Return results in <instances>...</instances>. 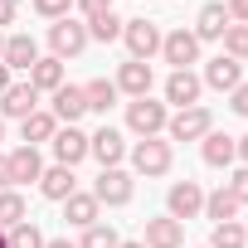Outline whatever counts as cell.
Wrapping results in <instances>:
<instances>
[{"mask_svg": "<svg viewBox=\"0 0 248 248\" xmlns=\"http://www.w3.org/2000/svg\"><path fill=\"white\" fill-rule=\"evenodd\" d=\"M166 122H170L166 102H151V97H132V102H127V127H132L137 137H156Z\"/></svg>", "mask_w": 248, "mask_h": 248, "instance_id": "obj_1", "label": "cell"}, {"mask_svg": "<svg viewBox=\"0 0 248 248\" xmlns=\"http://www.w3.org/2000/svg\"><path fill=\"white\" fill-rule=\"evenodd\" d=\"M166 127H170V141H200V137H209L214 132V122H209V107H180L170 122H166Z\"/></svg>", "mask_w": 248, "mask_h": 248, "instance_id": "obj_2", "label": "cell"}, {"mask_svg": "<svg viewBox=\"0 0 248 248\" xmlns=\"http://www.w3.org/2000/svg\"><path fill=\"white\" fill-rule=\"evenodd\" d=\"M49 44H54V59H73L88 49V25L78 20H54L49 25Z\"/></svg>", "mask_w": 248, "mask_h": 248, "instance_id": "obj_3", "label": "cell"}, {"mask_svg": "<svg viewBox=\"0 0 248 248\" xmlns=\"http://www.w3.org/2000/svg\"><path fill=\"white\" fill-rule=\"evenodd\" d=\"M132 166L141 175H166L170 170V141H156V137H141L132 146Z\"/></svg>", "mask_w": 248, "mask_h": 248, "instance_id": "obj_4", "label": "cell"}, {"mask_svg": "<svg viewBox=\"0 0 248 248\" xmlns=\"http://www.w3.org/2000/svg\"><path fill=\"white\" fill-rule=\"evenodd\" d=\"M122 39H127L132 59H141V63L161 49V30H156L151 20H127V25H122Z\"/></svg>", "mask_w": 248, "mask_h": 248, "instance_id": "obj_5", "label": "cell"}, {"mask_svg": "<svg viewBox=\"0 0 248 248\" xmlns=\"http://www.w3.org/2000/svg\"><path fill=\"white\" fill-rule=\"evenodd\" d=\"M88 156H97L102 170H112V166H122V156H127V141H122L117 127H102V132L88 137Z\"/></svg>", "mask_w": 248, "mask_h": 248, "instance_id": "obj_6", "label": "cell"}, {"mask_svg": "<svg viewBox=\"0 0 248 248\" xmlns=\"http://www.w3.org/2000/svg\"><path fill=\"white\" fill-rule=\"evenodd\" d=\"M166 204H170V219H195L200 209H204V190L195 185V180H175L170 185V195H166Z\"/></svg>", "mask_w": 248, "mask_h": 248, "instance_id": "obj_7", "label": "cell"}, {"mask_svg": "<svg viewBox=\"0 0 248 248\" xmlns=\"http://www.w3.org/2000/svg\"><path fill=\"white\" fill-rule=\"evenodd\" d=\"M161 54H166V63L190 68V63L200 59V39H195L190 30H170V34H161Z\"/></svg>", "mask_w": 248, "mask_h": 248, "instance_id": "obj_8", "label": "cell"}, {"mask_svg": "<svg viewBox=\"0 0 248 248\" xmlns=\"http://www.w3.org/2000/svg\"><path fill=\"white\" fill-rule=\"evenodd\" d=\"M93 200H97V204H127V200H132V175L117 170V166L102 170L97 185H93Z\"/></svg>", "mask_w": 248, "mask_h": 248, "instance_id": "obj_9", "label": "cell"}, {"mask_svg": "<svg viewBox=\"0 0 248 248\" xmlns=\"http://www.w3.org/2000/svg\"><path fill=\"white\" fill-rule=\"evenodd\" d=\"M204 83H209V88H219V93H233V88L243 83V63H238V59H229V54H219V59H209V63H204Z\"/></svg>", "mask_w": 248, "mask_h": 248, "instance_id": "obj_10", "label": "cell"}, {"mask_svg": "<svg viewBox=\"0 0 248 248\" xmlns=\"http://www.w3.org/2000/svg\"><path fill=\"white\" fill-rule=\"evenodd\" d=\"M0 112H5V117H30V112H39V93L30 88V83H10L5 93H0Z\"/></svg>", "mask_w": 248, "mask_h": 248, "instance_id": "obj_11", "label": "cell"}, {"mask_svg": "<svg viewBox=\"0 0 248 248\" xmlns=\"http://www.w3.org/2000/svg\"><path fill=\"white\" fill-rule=\"evenodd\" d=\"M200 88H204V83H200L190 68H175V73L166 78V102H175V107H195V102H200Z\"/></svg>", "mask_w": 248, "mask_h": 248, "instance_id": "obj_12", "label": "cell"}, {"mask_svg": "<svg viewBox=\"0 0 248 248\" xmlns=\"http://www.w3.org/2000/svg\"><path fill=\"white\" fill-rule=\"evenodd\" d=\"M5 161H10V185H30V180H39V175H44V161H39V151H34V146H15Z\"/></svg>", "mask_w": 248, "mask_h": 248, "instance_id": "obj_13", "label": "cell"}, {"mask_svg": "<svg viewBox=\"0 0 248 248\" xmlns=\"http://www.w3.org/2000/svg\"><path fill=\"white\" fill-rule=\"evenodd\" d=\"M0 63H5L10 73H15V68H34V63H39V44H34L30 34H10V39H5V54H0Z\"/></svg>", "mask_w": 248, "mask_h": 248, "instance_id": "obj_14", "label": "cell"}, {"mask_svg": "<svg viewBox=\"0 0 248 248\" xmlns=\"http://www.w3.org/2000/svg\"><path fill=\"white\" fill-rule=\"evenodd\" d=\"M54 156H59V166H78L83 156H88V137L78 132V127H63V132H54Z\"/></svg>", "mask_w": 248, "mask_h": 248, "instance_id": "obj_15", "label": "cell"}, {"mask_svg": "<svg viewBox=\"0 0 248 248\" xmlns=\"http://www.w3.org/2000/svg\"><path fill=\"white\" fill-rule=\"evenodd\" d=\"M185 243V224L180 219H146V248H180Z\"/></svg>", "mask_w": 248, "mask_h": 248, "instance_id": "obj_16", "label": "cell"}, {"mask_svg": "<svg viewBox=\"0 0 248 248\" xmlns=\"http://www.w3.org/2000/svg\"><path fill=\"white\" fill-rule=\"evenodd\" d=\"M229 25H233V20H229V10L219 5V0H209V5L200 10V20H195V30H190V34H195V39H224V30H229Z\"/></svg>", "mask_w": 248, "mask_h": 248, "instance_id": "obj_17", "label": "cell"}, {"mask_svg": "<svg viewBox=\"0 0 248 248\" xmlns=\"http://www.w3.org/2000/svg\"><path fill=\"white\" fill-rule=\"evenodd\" d=\"M88 112V97H83V88H73V83H63L59 93H54V122H68V127H73V122Z\"/></svg>", "mask_w": 248, "mask_h": 248, "instance_id": "obj_18", "label": "cell"}, {"mask_svg": "<svg viewBox=\"0 0 248 248\" xmlns=\"http://www.w3.org/2000/svg\"><path fill=\"white\" fill-rule=\"evenodd\" d=\"M117 93H132V97H146V93H151V63H141V59L122 63V73H117Z\"/></svg>", "mask_w": 248, "mask_h": 248, "instance_id": "obj_19", "label": "cell"}, {"mask_svg": "<svg viewBox=\"0 0 248 248\" xmlns=\"http://www.w3.org/2000/svg\"><path fill=\"white\" fill-rule=\"evenodd\" d=\"M30 88L34 93H59L63 88V59H39L30 68Z\"/></svg>", "mask_w": 248, "mask_h": 248, "instance_id": "obj_20", "label": "cell"}, {"mask_svg": "<svg viewBox=\"0 0 248 248\" xmlns=\"http://www.w3.org/2000/svg\"><path fill=\"white\" fill-rule=\"evenodd\" d=\"M63 219H68L73 229H93V224H97V200H93V195H78V190H73V195L63 200Z\"/></svg>", "mask_w": 248, "mask_h": 248, "instance_id": "obj_21", "label": "cell"}, {"mask_svg": "<svg viewBox=\"0 0 248 248\" xmlns=\"http://www.w3.org/2000/svg\"><path fill=\"white\" fill-rule=\"evenodd\" d=\"M238 156V137H229V132H209L204 137V166H229Z\"/></svg>", "mask_w": 248, "mask_h": 248, "instance_id": "obj_22", "label": "cell"}, {"mask_svg": "<svg viewBox=\"0 0 248 248\" xmlns=\"http://www.w3.org/2000/svg\"><path fill=\"white\" fill-rule=\"evenodd\" d=\"M39 190H44V200H59V204H63V200L73 195V170H68V166L44 170V175H39Z\"/></svg>", "mask_w": 248, "mask_h": 248, "instance_id": "obj_23", "label": "cell"}, {"mask_svg": "<svg viewBox=\"0 0 248 248\" xmlns=\"http://www.w3.org/2000/svg\"><path fill=\"white\" fill-rule=\"evenodd\" d=\"M83 97H88V112H112V102H117V83H107V78H93V83H83Z\"/></svg>", "mask_w": 248, "mask_h": 248, "instance_id": "obj_24", "label": "cell"}, {"mask_svg": "<svg viewBox=\"0 0 248 248\" xmlns=\"http://www.w3.org/2000/svg\"><path fill=\"white\" fill-rule=\"evenodd\" d=\"M20 127H25V146H34V141H54L59 122H54V112H30Z\"/></svg>", "mask_w": 248, "mask_h": 248, "instance_id": "obj_25", "label": "cell"}, {"mask_svg": "<svg viewBox=\"0 0 248 248\" xmlns=\"http://www.w3.org/2000/svg\"><path fill=\"white\" fill-rule=\"evenodd\" d=\"M122 25H127V20H117L112 10H102V15H93V20H88V39L112 44V39H122Z\"/></svg>", "mask_w": 248, "mask_h": 248, "instance_id": "obj_26", "label": "cell"}, {"mask_svg": "<svg viewBox=\"0 0 248 248\" xmlns=\"http://www.w3.org/2000/svg\"><path fill=\"white\" fill-rule=\"evenodd\" d=\"M204 214H209L214 224H229V219L238 214V200H233L229 190H214V195H204Z\"/></svg>", "mask_w": 248, "mask_h": 248, "instance_id": "obj_27", "label": "cell"}, {"mask_svg": "<svg viewBox=\"0 0 248 248\" xmlns=\"http://www.w3.org/2000/svg\"><path fill=\"white\" fill-rule=\"evenodd\" d=\"M209 248H248V229H243L238 219H229V224H214V238H209Z\"/></svg>", "mask_w": 248, "mask_h": 248, "instance_id": "obj_28", "label": "cell"}, {"mask_svg": "<svg viewBox=\"0 0 248 248\" xmlns=\"http://www.w3.org/2000/svg\"><path fill=\"white\" fill-rule=\"evenodd\" d=\"M15 224H25V200L15 190H5L0 195V229H15Z\"/></svg>", "mask_w": 248, "mask_h": 248, "instance_id": "obj_29", "label": "cell"}, {"mask_svg": "<svg viewBox=\"0 0 248 248\" xmlns=\"http://www.w3.org/2000/svg\"><path fill=\"white\" fill-rule=\"evenodd\" d=\"M224 54L238 59V63L248 59V25H229V30H224Z\"/></svg>", "mask_w": 248, "mask_h": 248, "instance_id": "obj_30", "label": "cell"}, {"mask_svg": "<svg viewBox=\"0 0 248 248\" xmlns=\"http://www.w3.org/2000/svg\"><path fill=\"white\" fill-rule=\"evenodd\" d=\"M122 238H117V229L112 224H93V229H83V243L78 248H117Z\"/></svg>", "mask_w": 248, "mask_h": 248, "instance_id": "obj_31", "label": "cell"}, {"mask_svg": "<svg viewBox=\"0 0 248 248\" xmlns=\"http://www.w3.org/2000/svg\"><path fill=\"white\" fill-rule=\"evenodd\" d=\"M10 248H44V233L25 219V224H15V229H10Z\"/></svg>", "mask_w": 248, "mask_h": 248, "instance_id": "obj_32", "label": "cell"}, {"mask_svg": "<svg viewBox=\"0 0 248 248\" xmlns=\"http://www.w3.org/2000/svg\"><path fill=\"white\" fill-rule=\"evenodd\" d=\"M34 10H39L44 20H68V10H73V0H34Z\"/></svg>", "mask_w": 248, "mask_h": 248, "instance_id": "obj_33", "label": "cell"}, {"mask_svg": "<svg viewBox=\"0 0 248 248\" xmlns=\"http://www.w3.org/2000/svg\"><path fill=\"white\" fill-rule=\"evenodd\" d=\"M224 190H229V195H233L238 204H248V166H243V170H233V180H229Z\"/></svg>", "mask_w": 248, "mask_h": 248, "instance_id": "obj_34", "label": "cell"}, {"mask_svg": "<svg viewBox=\"0 0 248 248\" xmlns=\"http://www.w3.org/2000/svg\"><path fill=\"white\" fill-rule=\"evenodd\" d=\"M229 97H233V102H229V107H233V112H238V117H248V83H238V88H233V93H229Z\"/></svg>", "mask_w": 248, "mask_h": 248, "instance_id": "obj_35", "label": "cell"}, {"mask_svg": "<svg viewBox=\"0 0 248 248\" xmlns=\"http://www.w3.org/2000/svg\"><path fill=\"white\" fill-rule=\"evenodd\" d=\"M73 5H78V10H83V15L93 20V15H102V10H112V0H73Z\"/></svg>", "mask_w": 248, "mask_h": 248, "instance_id": "obj_36", "label": "cell"}, {"mask_svg": "<svg viewBox=\"0 0 248 248\" xmlns=\"http://www.w3.org/2000/svg\"><path fill=\"white\" fill-rule=\"evenodd\" d=\"M224 10H229V20H238V25H248V0H229Z\"/></svg>", "mask_w": 248, "mask_h": 248, "instance_id": "obj_37", "label": "cell"}, {"mask_svg": "<svg viewBox=\"0 0 248 248\" xmlns=\"http://www.w3.org/2000/svg\"><path fill=\"white\" fill-rule=\"evenodd\" d=\"M15 10H20L15 0H0V25H10V20H15Z\"/></svg>", "mask_w": 248, "mask_h": 248, "instance_id": "obj_38", "label": "cell"}, {"mask_svg": "<svg viewBox=\"0 0 248 248\" xmlns=\"http://www.w3.org/2000/svg\"><path fill=\"white\" fill-rule=\"evenodd\" d=\"M0 190H10V161L0 156Z\"/></svg>", "mask_w": 248, "mask_h": 248, "instance_id": "obj_39", "label": "cell"}, {"mask_svg": "<svg viewBox=\"0 0 248 248\" xmlns=\"http://www.w3.org/2000/svg\"><path fill=\"white\" fill-rule=\"evenodd\" d=\"M44 248H78V243H68V238H44Z\"/></svg>", "mask_w": 248, "mask_h": 248, "instance_id": "obj_40", "label": "cell"}, {"mask_svg": "<svg viewBox=\"0 0 248 248\" xmlns=\"http://www.w3.org/2000/svg\"><path fill=\"white\" fill-rule=\"evenodd\" d=\"M5 88H10V68H5V63H0V93H5Z\"/></svg>", "mask_w": 248, "mask_h": 248, "instance_id": "obj_41", "label": "cell"}, {"mask_svg": "<svg viewBox=\"0 0 248 248\" xmlns=\"http://www.w3.org/2000/svg\"><path fill=\"white\" fill-rule=\"evenodd\" d=\"M238 156H243V166H248V137H238Z\"/></svg>", "mask_w": 248, "mask_h": 248, "instance_id": "obj_42", "label": "cell"}, {"mask_svg": "<svg viewBox=\"0 0 248 248\" xmlns=\"http://www.w3.org/2000/svg\"><path fill=\"white\" fill-rule=\"evenodd\" d=\"M0 248H10V233H5V229H0Z\"/></svg>", "mask_w": 248, "mask_h": 248, "instance_id": "obj_43", "label": "cell"}, {"mask_svg": "<svg viewBox=\"0 0 248 248\" xmlns=\"http://www.w3.org/2000/svg\"><path fill=\"white\" fill-rule=\"evenodd\" d=\"M117 248H146V243H117Z\"/></svg>", "mask_w": 248, "mask_h": 248, "instance_id": "obj_44", "label": "cell"}, {"mask_svg": "<svg viewBox=\"0 0 248 248\" xmlns=\"http://www.w3.org/2000/svg\"><path fill=\"white\" fill-rule=\"evenodd\" d=\"M0 54H5V34H0Z\"/></svg>", "mask_w": 248, "mask_h": 248, "instance_id": "obj_45", "label": "cell"}, {"mask_svg": "<svg viewBox=\"0 0 248 248\" xmlns=\"http://www.w3.org/2000/svg\"><path fill=\"white\" fill-rule=\"evenodd\" d=\"M0 137H5V122H0Z\"/></svg>", "mask_w": 248, "mask_h": 248, "instance_id": "obj_46", "label": "cell"}]
</instances>
